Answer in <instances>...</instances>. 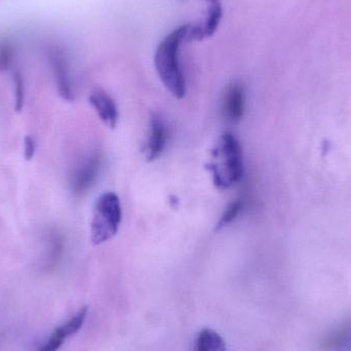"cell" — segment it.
<instances>
[{
  "label": "cell",
  "instance_id": "cell-1",
  "mask_svg": "<svg viewBox=\"0 0 351 351\" xmlns=\"http://www.w3.org/2000/svg\"><path fill=\"white\" fill-rule=\"evenodd\" d=\"M191 25H182L167 35L154 55L156 71L167 90L178 99L186 94V82L179 61L180 45L187 38Z\"/></svg>",
  "mask_w": 351,
  "mask_h": 351
},
{
  "label": "cell",
  "instance_id": "cell-2",
  "mask_svg": "<svg viewBox=\"0 0 351 351\" xmlns=\"http://www.w3.org/2000/svg\"><path fill=\"white\" fill-rule=\"evenodd\" d=\"M213 158L214 162L208 165V170L219 189H228L241 181L243 175V149L232 134L221 136L213 152Z\"/></svg>",
  "mask_w": 351,
  "mask_h": 351
},
{
  "label": "cell",
  "instance_id": "cell-3",
  "mask_svg": "<svg viewBox=\"0 0 351 351\" xmlns=\"http://www.w3.org/2000/svg\"><path fill=\"white\" fill-rule=\"evenodd\" d=\"M123 219L121 200L113 192L103 194L97 200L90 235L94 245H101L117 235Z\"/></svg>",
  "mask_w": 351,
  "mask_h": 351
},
{
  "label": "cell",
  "instance_id": "cell-4",
  "mask_svg": "<svg viewBox=\"0 0 351 351\" xmlns=\"http://www.w3.org/2000/svg\"><path fill=\"white\" fill-rule=\"evenodd\" d=\"M101 156L93 152L78 160L70 176V187L74 194L86 193L96 182L100 172Z\"/></svg>",
  "mask_w": 351,
  "mask_h": 351
},
{
  "label": "cell",
  "instance_id": "cell-5",
  "mask_svg": "<svg viewBox=\"0 0 351 351\" xmlns=\"http://www.w3.org/2000/svg\"><path fill=\"white\" fill-rule=\"evenodd\" d=\"M49 61L53 68V76L60 96L66 101H73L74 92L72 86L71 76H70L69 64L66 59L65 53L61 49H51Z\"/></svg>",
  "mask_w": 351,
  "mask_h": 351
},
{
  "label": "cell",
  "instance_id": "cell-6",
  "mask_svg": "<svg viewBox=\"0 0 351 351\" xmlns=\"http://www.w3.org/2000/svg\"><path fill=\"white\" fill-rule=\"evenodd\" d=\"M88 315V307L80 309L73 317L58 327L39 351H58L64 341L82 329Z\"/></svg>",
  "mask_w": 351,
  "mask_h": 351
},
{
  "label": "cell",
  "instance_id": "cell-7",
  "mask_svg": "<svg viewBox=\"0 0 351 351\" xmlns=\"http://www.w3.org/2000/svg\"><path fill=\"white\" fill-rule=\"evenodd\" d=\"M169 132L166 123L158 115H154L150 119L149 136L146 143V158L148 162L158 160L168 142Z\"/></svg>",
  "mask_w": 351,
  "mask_h": 351
},
{
  "label": "cell",
  "instance_id": "cell-8",
  "mask_svg": "<svg viewBox=\"0 0 351 351\" xmlns=\"http://www.w3.org/2000/svg\"><path fill=\"white\" fill-rule=\"evenodd\" d=\"M245 90L241 84H231L225 90L223 97V114L227 121L239 123L245 112Z\"/></svg>",
  "mask_w": 351,
  "mask_h": 351
},
{
  "label": "cell",
  "instance_id": "cell-9",
  "mask_svg": "<svg viewBox=\"0 0 351 351\" xmlns=\"http://www.w3.org/2000/svg\"><path fill=\"white\" fill-rule=\"evenodd\" d=\"M204 1L210 3L208 18L202 26L190 27L186 40H202L206 37L213 36L218 29L221 19H222V4H221L220 0H204Z\"/></svg>",
  "mask_w": 351,
  "mask_h": 351
},
{
  "label": "cell",
  "instance_id": "cell-10",
  "mask_svg": "<svg viewBox=\"0 0 351 351\" xmlns=\"http://www.w3.org/2000/svg\"><path fill=\"white\" fill-rule=\"evenodd\" d=\"M45 255H43V267L51 270L60 263L65 249V239L63 234L57 229L49 228L43 234Z\"/></svg>",
  "mask_w": 351,
  "mask_h": 351
},
{
  "label": "cell",
  "instance_id": "cell-11",
  "mask_svg": "<svg viewBox=\"0 0 351 351\" xmlns=\"http://www.w3.org/2000/svg\"><path fill=\"white\" fill-rule=\"evenodd\" d=\"M90 103L104 125L110 129L117 127L119 110L114 100L105 90H97L93 92L90 97Z\"/></svg>",
  "mask_w": 351,
  "mask_h": 351
},
{
  "label": "cell",
  "instance_id": "cell-12",
  "mask_svg": "<svg viewBox=\"0 0 351 351\" xmlns=\"http://www.w3.org/2000/svg\"><path fill=\"white\" fill-rule=\"evenodd\" d=\"M195 351H226V344L217 332L204 329L198 334Z\"/></svg>",
  "mask_w": 351,
  "mask_h": 351
},
{
  "label": "cell",
  "instance_id": "cell-13",
  "mask_svg": "<svg viewBox=\"0 0 351 351\" xmlns=\"http://www.w3.org/2000/svg\"><path fill=\"white\" fill-rule=\"evenodd\" d=\"M326 346L334 351H351V323L342 326L326 340Z\"/></svg>",
  "mask_w": 351,
  "mask_h": 351
},
{
  "label": "cell",
  "instance_id": "cell-14",
  "mask_svg": "<svg viewBox=\"0 0 351 351\" xmlns=\"http://www.w3.org/2000/svg\"><path fill=\"white\" fill-rule=\"evenodd\" d=\"M243 208V200L241 198L235 199L234 202H231L226 210L223 213L221 216L220 220L218 222V229L222 228V227L227 226V225L231 224L237 217L241 214V210Z\"/></svg>",
  "mask_w": 351,
  "mask_h": 351
},
{
  "label": "cell",
  "instance_id": "cell-15",
  "mask_svg": "<svg viewBox=\"0 0 351 351\" xmlns=\"http://www.w3.org/2000/svg\"><path fill=\"white\" fill-rule=\"evenodd\" d=\"M14 109L16 111L22 110L25 101L24 80L20 72L14 74Z\"/></svg>",
  "mask_w": 351,
  "mask_h": 351
},
{
  "label": "cell",
  "instance_id": "cell-16",
  "mask_svg": "<svg viewBox=\"0 0 351 351\" xmlns=\"http://www.w3.org/2000/svg\"><path fill=\"white\" fill-rule=\"evenodd\" d=\"M14 49L8 41L0 43V72L6 71L12 66Z\"/></svg>",
  "mask_w": 351,
  "mask_h": 351
},
{
  "label": "cell",
  "instance_id": "cell-17",
  "mask_svg": "<svg viewBox=\"0 0 351 351\" xmlns=\"http://www.w3.org/2000/svg\"><path fill=\"white\" fill-rule=\"evenodd\" d=\"M24 143V156L27 160H31L34 156L35 150H36V145H35L34 139L32 137L27 136L25 138Z\"/></svg>",
  "mask_w": 351,
  "mask_h": 351
}]
</instances>
